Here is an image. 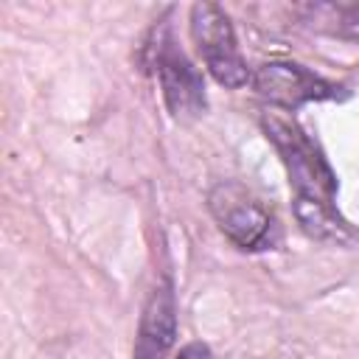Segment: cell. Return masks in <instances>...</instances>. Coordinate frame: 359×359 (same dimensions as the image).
Wrapping results in <instances>:
<instances>
[{
  "mask_svg": "<svg viewBox=\"0 0 359 359\" xmlns=\"http://www.w3.org/2000/svg\"><path fill=\"white\" fill-rule=\"evenodd\" d=\"M261 129L280 154V163L289 174V185L294 191V202L337 205V174L320 146L306 135V129L280 112H264Z\"/></svg>",
  "mask_w": 359,
  "mask_h": 359,
  "instance_id": "obj_1",
  "label": "cell"
},
{
  "mask_svg": "<svg viewBox=\"0 0 359 359\" xmlns=\"http://www.w3.org/2000/svg\"><path fill=\"white\" fill-rule=\"evenodd\" d=\"M191 39H194L205 67L222 87L236 90L252 79V73L238 50L233 22L222 6H216V3H194L191 6Z\"/></svg>",
  "mask_w": 359,
  "mask_h": 359,
  "instance_id": "obj_2",
  "label": "cell"
},
{
  "mask_svg": "<svg viewBox=\"0 0 359 359\" xmlns=\"http://www.w3.org/2000/svg\"><path fill=\"white\" fill-rule=\"evenodd\" d=\"M151 65L160 79L163 101L174 121H194L205 112V81L202 73L191 65V59L177 45L171 28L163 22L154 31V39L149 45Z\"/></svg>",
  "mask_w": 359,
  "mask_h": 359,
  "instance_id": "obj_3",
  "label": "cell"
},
{
  "mask_svg": "<svg viewBox=\"0 0 359 359\" xmlns=\"http://www.w3.org/2000/svg\"><path fill=\"white\" fill-rule=\"evenodd\" d=\"M208 210L219 230L241 250H264L272 244V216L261 199L236 180L216 182L208 194Z\"/></svg>",
  "mask_w": 359,
  "mask_h": 359,
  "instance_id": "obj_4",
  "label": "cell"
},
{
  "mask_svg": "<svg viewBox=\"0 0 359 359\" xmlns=\"http://www.w3.org/2000/svg\"><path fill=\"white\" fill-rule=\"evenodd\" d=\"M250 84L264 101L283 109H297L309 101L345 98L342 84H334L297 62H264L261 67H255Z\"/></svg>",
  "mask_w": 359,
  "mask_h": 359,
  "instance_id": "obj_5",
  "label": "cell"
},
{
  "mask_svg": "<svg viewBox=\"0 0 359 359\" xmlns=\"http://www.w3.org/2000/svg\"><path fill=\"white\" fill-rule=\"evenodd\" d=\"M177 339V300L174 286L168 278H163L140 314L137 339H135V359H168Z\"/></svg>",
  "mask_w": 359,
  "mask_h": 359,
  "instance_id": "obj_6",
  "label": "cell"
},
{
  "mask_svg": "<svg viewBox=\"0 0 359 359\" xmlns=\"http://www.w3.org/2000/svg\"><path fill=\"white\" fill-rule=\"evenodd\" d=\"M294 219L300 230L317 241H325V244H356L359 241V233L339 216L337 205L294 202Z\"/></svg>",
  "mask_w": 359,
  "mask_h": 359,
  "instance_id": "obj_7",
  "label": "cell"
},
{
  "mask_svg": "<svg viewBox=\"0 0 359 359\" xmlns=\"http://www.w3.org/2000/svg\"><path fill=\"white\" fill-rule=\"evenodd\" d=\"M317 8L323 14H328V20H320V22H334L331 25L334 34L359 42V3H351V6H317Z\"/></svg>",
  "mask_w": 359,
  "mask_h": 359,
  "instance_id": "obj_8",
  "label": "cell"
},
{
  "mask_svg": "<svg viewBox=\"0 0 359 359\" xmlns=\"http://www.w3.org/2000/svg\"><path fill=\"white\" fill-rule=\"evenodd\" d=\"M174 359H213V353L205 342H188V345L180 348V353Z\"/></svg>",
  "mask_w": 359,
  "mask_h": 359,
  "instance_id": "obj_9",
  "label": "cell"
}]
</instances>
